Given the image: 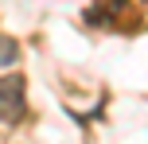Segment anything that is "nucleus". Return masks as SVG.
I'll return each instance as SVG.
<instances>
[{
  "instance_id": "1",
  "label": "nucleus",
  "mask_w": 148,
  "mask_h": 144,
  "mask_svg": "<svg viewBox=\"0 0 148 144\" xmlns=\"http://www.w3.org/2000/svg\"><path fill=\"white\" fill-rule=\"evenodd\" d=\"M23 113H27V86L20 74H4L0 78V121L20 125Z\"/></svg>"
},
{
  "instance_id": "2",
  "label": "nucleus",
  "mask_w": 148,
  "mask_h": 144,
  "mask_svg": "<svg viewBox=\"0 0 148 144\" xmlns=\"http://www.w3.org/2000/svg\"><path fill=\"white\" fill-rule=\"evenodd\" d=\"M16 59H20V47H16V39L0 35V66H12Z\"/></svg>"
}]
</instances>
